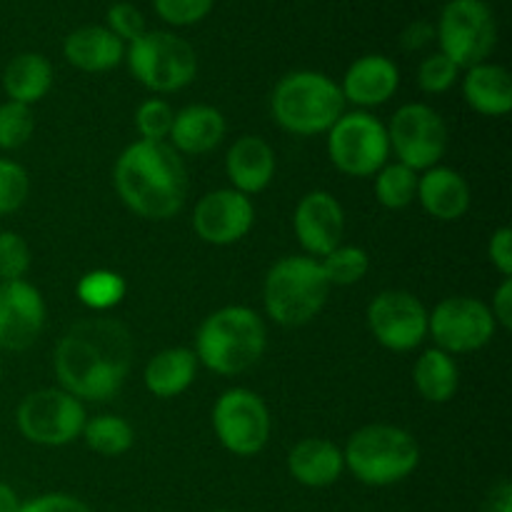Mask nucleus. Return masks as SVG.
I'll use <instances>...</instances> for the list:
<instances>
[{"mask_svg": "<svg viewBox=\"0 0 512 512\" xmlns=\"http://www.w3.org/2000/svg\"><path fill=\"white\" fill-rule=\"evenodd\" d=\"M133 355V335L120 320L105 315L80 320L55 345L58 388L80 403H105L123 390Z\"/></svg>", "mask_w": 512, "mask_h": 512, "instance_id": "obj_1", "label": "nucleus"}, {"mask_svg": "<svg viewBox=\"0 0 512 512\" xmlns=\"http://www.w3.org/2000/svg\"><path fill=\"white\" fill-rule=\"evenodd\" d=\"M113 188L130 213L163 223L185 208L188 168L170 143L135 140L115 160Z\"/></svg>", "mask_w": 512, "mask_h": 512, "instance_id": "obj_2", "label": "nucleus"}, {"mask_svg": "<svg viewBox=\"0 0 512 512\" xmlns=\"http://www.w3.org/2000/svg\"><path fill=\"white\" fill-rule=\"evenodd\" d=\"M268 348V328L260 313L248 305H225L215 310L195 335V358L210 373L233 378L248 373Z\"/></svg>", "mask_w": 512, "mask_h": 512, "instance_id": "obj_3", "label": "nucleus"}, {"mask_svg": "<svg viewBox=\"0 0 512 512\" xmlns=\"http://www.w3.org/2000/svg\"><path fill=\"white\" fill-rule=\"evenodd\" d=\"M345 105L340 85L318 70H293L283 75L270 95L275 123L300 138L328 133L345 113Z\"/></svg>", "mask_w": 512, "mask_h": 512, "instance_id": "obj_4", "label": "nucleus"}, {"mask_svg": "<svg viewBox=\"0 0 512 512\" xmlns=\"http://www.w3.org/2000/svg\"><path fill=\"white\" fill-rule=\"evenodd\" d=\"M330 283L318 258L285 255L268 270L263 283L265 315L280 328H303L323 313Z\"/></svg>", "mask_w": 512, "mask_h": 512, "instance_id": "obj_5", "label": "nucleus"}, {"mask_svg": "<svg viewBox=\"0 0 512 512\" xmlns=\"http://www.w3.org/2000/svg\"><path fill=\"white\" fill-rule=\"evenodd\" d=\"M345 470L370 488H388L403 483L418 470L420 445L400 425H363L348 438L343 448Z\"/></svg>", "mask_w": 512, "mask_h": 512, "instance_id": "obj_6", "label": "nucleus"}, {"mask_svg": "<svg viewBox=\"0 0 512 512\" xmlns=\"http://www.w3.org/2000/svg\"><path fill=\"white\" fill-rule=\"evenodd\" d=\"M125 63L143 88L158 95L178 93L198 75L195 48L170 30H148L125 45Z\"/></svg>", "mask_w": 512, "mask_h": 512, "instance_id": "obj_7", "label": "nucleus"}, {"mask_svg": "<svg viewBox=\"0 0 512 512\" xmlns=\"http://www.w3.org/2000/svg\"><path fill=\"white\" fill-rule=\"evenodd\" d=\"M440 53L460 70L485 63L498 45V20L485 0H450L435 25Z\"/></svg>", "mask_w": 512, "mask_h": 512, "instance_id": "obj_8", "label": "nucleus"}, {"mask_svg": "<svg viewBox=\"0 0 512 512\" xmlns=\"http://www.w3.org/2000/svg\"><path fill=\"white\" fill-rule=\"evenodd\" d=\"M330 163L350 178H373L390 160L385 125L368 110H350L328 130Z\"/></svg>", "mask_w": 512, "mask_h": 512, "instance_id": "obj_9", "label": "nucleus"}, {"mask_svg": "<svg viewBox=\"0 0 512 512\" xmlns=\"http://www.w3.org/2000/svg\"><path fill=\"white\" fill-rule=\"evenodd\" d=\"M85 405L63 388H40L28 393L18 405L15 423L28 443L43 448H63L83 435Z\"/></svg>", "mask_w": 512, "mask_h": 512, "instance_id": "obj_10", "label": "nucleus"}, {"mask_svg": "<svg viewBox=\"0 0 512 512\" xmlns=\"http://www.w3.org/2000/svg\"><path fill=\"white\" fill-rule=\"evenodd\" d=\"M218 443L238 458H253L263 453L273 433L268 403L255 390L230 388L215 400L210 413Z\"/></svg>", "mask_w": 512, "mask_h": 512, "instance_id": "obj_11", "label": "nucleus"}, {"mask_svg": "<svg viewBox=\"0 0 512 512\" xmlns=\"http://www.w3.org/2000/svg\"><path fill=\"white\" fill-rule=\"evenodd\" d=\"M385 130H388L390 153L415 173H425L440 165L448 153V123L438 110L425 103L400 105Z\"/></svg>", "mask_w": 512, "mask_h": 512, "instance_id": "obj_12", "label": "nucleus"}, {"mask_svg": "<svg viewBox=\"0 0 512 512\" xmlns=\"http://www.w3.org/2000/svg\"><path fill=\"white\" fill-rule=\"evenodd\" d=\"M498 333L493 313L488 303L470 295H453L443 298L428 315V338H433L435 348L448 355L478 353Z\"/></svg>", "mask_w": 512, "mask_h": 512, "instance_id": "obj_13", "label": "nucleus"}, {"mask_svg": "<svg viewBox=\"0 0 512 512\" xmlns=\"http://www.w3.org/2000/svg\"><path fill=\"white\" fill-rule=\"evenodd\" d=\"M428 315L415 293L383 290L368 305V328L375 343L390 353H410L428 338Z\"/></svg>", "mask_w": 512, "mask_h": 512, "instance_id": "obj_14", "label": "nucleus"}, {"mask_svg": "<svg viewBox=\"0 0 512 512\" xmlns=\"http://www.w3.org/2000/svg\"><path fill=\"white\" fill-rule=\"evenodd\" d=\"M255 208L248 195L233 188L205 193L193 208V230L203 243L228 248L253 230Z\"/></svg>", "mask_w": 512, "mask_h": 512, "instance_id": "obj_15", "label": "nucleus"}, {"mask_svg": "<svg viewBox=\"0 0 512 512\" xmlns=\"http://www.w3.org/2000/svg\"><path fill=\"white\" fill-rule=\"evenodd\" d=\"M45 298L28 280L0 283V350L23 353L45 330Z\"/></svg>", "mask_w": 512, "mask_h": 512, "instance_id": "obj_16", "label": "nucleus"}, {"mask_svg": "<svg viewBox=\"0 0 512 512\" xmlns=\"http://www.w3.org/2000/svg\"><path fill=\"white\" fill-rule=\"evenodd\" d=\"M293 230L300 248L310 258H325L343 243L345 210L328 190H310L298 200L293 213Z\"/></svg>", "mask_w": 512, "mask_h": 512, "instance_id": "obj_17", "label": "nucleus"}, {"mask_svg": "<svg viewBox=\"0 0 512 512\" xmlns=\"http://www.w3.org/2000/svg\"><path fill=\"white\" fill-rule=\"evenodd\" d=\"M340 93L345 103L358 105L360 110L378 108L385 105L400 88V70L388 55L370 53L363 58L353 60L350 68L345 70Z\"/></svg>", "mask_w": 512, "mask_h": 512, "instance_id": "obj_18", "label": "nucleus"}, {"mask_svg": "<svg viewBox=\"0 0 512 512\" xmlns=\"http://www.w3.org/2000/svg\"><path fill=\"white\" fill-rule=\"evenodd\" d=\"M415 200L438 223H455L473 205V190H470V183L463 173L445 168V165H435V168L418 175Z\"/></svg>", "mask_w": 512, "mask_h": 512, "instance_id": "obj_19", "label": "nucleus"}, {"mask_svg": "<svg viewBox=\"0 0 512 512\" xmlns=\"http://www.w3.org/2000/svg\"><path fill=\"white\" fill-rule=\"evenodd\" d=\"M275 150L260 135H240L225 155V175L230 188L243 195H258L275 178Z\"/></svg>", "mask_w": 512, "mask_h": 512, "instance_id": "obj_20", "label": "nucleus"}, {"mask_svg": "<svg viewBox=\"0 0 512 512\" xmlns=\"http://www.w3.org/2000/svg\"><path fill=\"white\" fill-rule=\"evenodd\" d=\"M225 130H228V123L218 108L195 103L183 110H175L168 143L180 155H205L223 143Z\"/></svg>", "mask_w": 512, "mask_h": 512, "instance_id": "obj_21", "label": "nucleus"}, {"mask_svg": "<svg viewBox=\"0 0 512 512\" xmlns=\"http://www.w3.org/2000/svg\"><path fill=\"white\" fill-rule=\"evenodd\" d=\"M288 473L305 488H330L345 473L343 448L328 438H303L290 448Z\"/></svg>", "mask_w": 512, "mask_h": 512, "instance_id": "obj_22", "label": "nucleus"}, {"mask_svg": "<svg viewBox=\"0 0 512 512\" xmlns=\"http://www.w3.org/2000/svg\"><path fill=\"white\" fill-rule=\"evenodd\" d=\"M63 55L83 73H108L125 60V43L105 25H80L65 38Z\"/></svg>", "mask_w": 512, "mask_h": 512, "instance_id": "obj_23", "label": "nucleus"}, {"mask_svg": "<svg viewBox=\"0 0 512 512\" xmlns=\"http://www.w3.org/2000/svg\"><path fill=\"white\" fill-rule=\"evenodd\" d=\"M463 98L475 113L485 118H505L512 110V78L508 68L490 60L465 68Z\"/></svg>", "mask_w": 512, "mask_h": 512, "instance_id": "obj_24", "label": "nucleus"}, {"mask_svg": "<svg viewBox=\"0 0 512 512\" xmlns=\"http://www.w3.org/2000/svg\"><path fill=\"white\" fill-rule=\"evenodd\" d=\"M198 358L193 348H165L148 360L143 370V383L153 398L173 400L183 395L198 378Z\"/></svg>", "mask_w": 512, "mask_h": 512, "instance_id": "obj_25", "label": "nucleus"}, {"mask_svg": "<svg viewBox=\"0 0 512 512\" xmlns=\"http://www.w3.org/2000/svg\"><path fill=\"white\" fill-rule=\"evenodd\" d=\"M53 88V65L40 53H20L5 65L3 90L8 100L33 108Z\"/></svg>", "mask_w": 512, "mask_h": 512, "instance_id": "obj_26", "label": "nucleus"}, {"mask_svg": "<svg viewBox=\"0 0 512 512\" xmlns=\"http://www.w3.org/2000/svg\"><path fill=\"white\" fill-rule=\"evenodd\" d=\"M413 383L420 398L433 405L450 403L458 395L460 388V370L453 355L440 348H428L420 353L413 365Z\"/></svg>", "mask_w": 512, "mask_h": 512, "instance_id": "obj_27", "label": "nucleus"}, {"mask_svg": "<svg viewBox=\"0 0 512 512\" xmlns=\"http://www.w3.org/2000/svg\"><path fill=\"white\" fill-rule=\"evenodd\" d=\"M75 295L90 313L103 315L123 303L125 295H128V283L115 270L95 268L80 275L78 285H75Z\"/></svg>", "mask_w": 512, "mask_h": 512, "instance_id": "obj_28", "label": "nucleus"}, {"mask_svg": "<svg viewBox=\"0 0 512 512\" xmlns=\"http://www.w3.org/2000/svg\"><path fill=\"white\" fill-rule=\"evenodd\" d=\"M80 438L93 453L103 455V458H120L133 448L135 430L120 415H95V418L85 420Z\"/></svg>", "mask_w": 512, "mask_h": 512, "instance_id": "obj_29", "label": "nucleus"}, {"mask_svg": "<svg viewBox=\"0 0 512 512\" xmlns=\"http://www.w3.org/2000/svg\"><path fill=\"white\" fill-rule=\"evenodd\" d=\"M418 175L420 173H415L408 165L398 163V160H393V163L388 160L373 175L378 203L388 210H405L408 205H413L415 193H418Z\"/></svg>", "mask_w": 512, "mask_h": 512, "instance_id": "obj_30", "label": "nucleus"}, {"mask_svg": "<svg viewBox=\"0 0 512 512\" xmlns=\"http://www.w3.org/2000/svg\"><path fill=\"white\" fill-rule=\"evenodd\" d=\"M320 268H323L325 280L330 288H348V285L360 283L370 270V255L368 250L360 245H343L330 250L325 258H320Z\"/></svg>", "mask_w": 512, "mask_h": 512, "instance_id": "obj_31", "label": "nucleus"}, {"mask_svg": "<svg viewBox=\"0 0 512 512\" xmlns=\"http://www.w3.org/2000/svg\"><path fill=\"white\" fill-rule=\"evenodd\" d=\"M35 115L30 105L5 100L0 103V150H18L33 138Z\"/></svg>", "mask_w": 512, "mask_h": 512, "instance_id": "obj_32", "label": "nucleus"}, {"mask_svg": "<svg viewBox=\"0 0 512 512\" xmlns=\"http://www.w3.org/2000/svg\"><path fill=\"white\" fill-rule=\"evenodd\" d=\"M175 110L168 100L163 98H148L140 103L135 110V130H138L140 140H150V143H168L170 128H173Z\"/></svg>", "mask_w": 512, "mask_h": 512, "instance_id": "obj_33", "label": "nucleus"}, {"mask_svg": "<svg viewBox=\"0 0 512 512\" xmlns=\"http://www.w3.org/2000/svg\"><path fill=\"white\" fill-rule=\"evenodd\" d=\"M30 195V175L18 160L0 158V218L15 213Z\"/></svg>", "mask_w": 512, "mask_h": 512, "instance_id": "obj_34", "label": "nucleus"}, {"mask_svg": "<svg viewBox=\"0 0 512 512\" xmlns=\"http://www.w3.org/2000/svg\"><path fill=\"white\" fill-rule=\"evenodd\" d=\"M30 265H33V253H30L28 240L15 230H3L0 233V283L25 280Z\"/></svg>", "mask_w": 512, "mask_h": 512, "instance_id": "obj_35", "label": "nucleus"}, {"mask_svg": "<svg viewBox=\"0 0 512 512\" xmlns=\"http://www.w3.org/2000/svg\"><path fill=\"white\" fill-rule=\"evenodd\" d=\"M460 80V68L438 50L428 55L418 68V85L428 95H443Z\"/></svg>", "mask_w": 512, "mask_h": 512, "instance_id": "obj_36", "label": "nucleus"}, {"mask_svg": "<svg viewBox=\"0 0 512 512\" xmlns=\"http://www.w3.org/2000/svg\"><path fill=\"white\" fill-rule=\"evenodd\" d=\"M215 0H153V8L160 20L175 28L195 25L203 18H208L213 10Z\"/></svg>", "mask_w": 512, "mask_h": 512, "instance_id": "obj_37", "label": "nucleus"}, {"mask_svg": "<svg viewBox=\"0 0 512 512\" xmlns=\"http://www.w3.org/2000/svg\"><path fill=\"white\" fill-rule=\"evenodd\" d=\"M105 28L113 35H118L123 43H133L140 35L148 33V25H145V15L140 13L138 5L133 3H113L108 8V15H105Z\"/></svg>", "mask_w": 512, "mask_h": 512, "instance_id": "obj_38", "label": "nucleus"}, {"mask_svg": "<svg viewBox=\"0 0 512 512\" xmlns=\"http://www.w3.org/2000/svg\"><path fill=\"white\" fill-rule=\"evenodd\" d=\"M18 512H93L80 498L68 493H48L20 505Z\"/></svg>", "mask_w": 512, "mask_h": 512, "instance_id": "obj_39", "label": "nucleus"}, {"mask_svg": "<svg viewBox=\"0 0 512 512\" xmlns=\"http://www.w3.org/2000/svg\"><path fill=\"white\" fill-rule=\"evenodd\" d=\"M488 258L503 278H512V230L508 225L493 230L488 240Z\"/></svg>", "mask_w": 512, "mask_h": 512, "instance_id": "obj_40", "label": "nucleus"}, {"mask_svg": "<svg viewBox=\"0 0 512 512\" xmlns=\"http://www.w3.org/2000/svg\"><path fill=\"white\" fill-rule=\"evenodd\" d=\"M498 328H512V278H503L493 293V303L488 305Z\"/></svg>", "mask_w": 512, "mask_h": 512, "instance_id": "obj_41", "label": "nucleus"}, {"mask_svg": "<svg viewBox=\"0 0 512 512\" xmlns=\"http://www.w3.org/2000/svg\"><path fill=\"white\" fill-rule=\"evenodd\" d=\"M433 38H435V25L425 23V20H418V23L408 25V28L403 30V38H400V43H403L405 50H420V48H425V45H428Z\"/></svg>", "mask_w": 512, "mask_h": 512, "instance_id": "obj_42", "label": "nucleus"}, {"mask_svg": "<svg viewBox=\"0 0 512 512\" xmlns=\"http://www.w3.org/2000/svg\"><path fill=\"white\" fill-rule=\"evenodd\" d=\"M483 512H512V485L510 480H500L493 490H490L488 500H485Z\"/></svg>", "mask_w": 512, "mask_h": 512, "instance_id": "obj_43", "label": "nucleus"}, {"mask_svg": "<svg viewBox=\"0 0 512 512\" xmlns=\"http://www.w3.org/2000/svg\"><path fill=\"white\" fill-rule=\"evenodd\" d=\"M20 505L23 503H20L18 493H15L8 483L0 480V512H18Z\"/></svg>", "mask_w": 512, "mask_h": 512, "instance_id": "obj_44", "label": "nucleus"}, {"mask_svg": "<svg viewBox=\"0 0 512 512\" xmlns=\"http://www.w3.org/2000/svg\"><path fill=\"white\" fill-rule=\"evenodd\" d=\"M215 512H230V510H215Z\"/></svg>", "mask_w": 512, "mask_h": 512, "instance_id": "obj_45", "label": "nucleus"}]
</instances>
